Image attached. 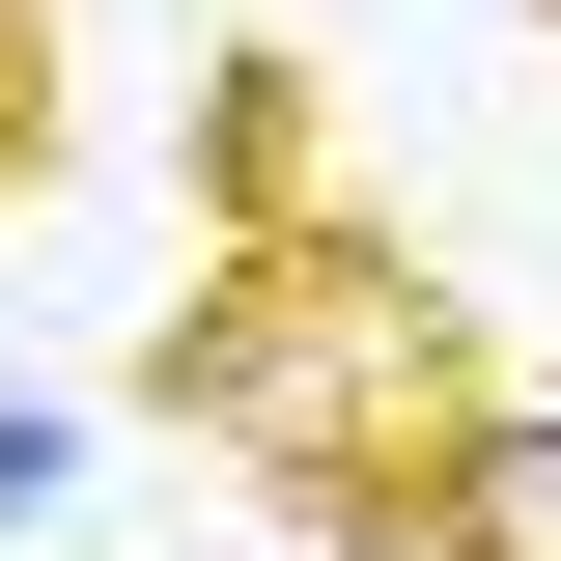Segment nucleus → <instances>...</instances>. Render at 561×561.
<instances>
[{
  "label": "nucleus",
  "mask_w": 561,
  "mask_h": 561,
  "mask_svg": "<svg viewBox=\"0 0 561 561\" xmlns=\"http://www.w3.org/2000/svg\"><path fill=\"white\" fill-rule=\"evenodd\" d=\"M140 421H169V449H225L253 505H309L337 561H393V534H421V478L478 449V309H449L393 225L309 197V225H253V253L140 337Z\"/></svg>",
  "instance_id": "obj_1"
},
{
  "label": "nucleus",
  "mask_w": 561,
  "mask_h": 561,
  "mask_svg": "<svg viewBox=\"0 0 561 561\" xmlns=\"http://www.w3.org/2000/svg\"><path fill=\"white\" fill-rule=\"evenodd\" d=\"M84 478H113V421L84 393H0V534H84Z\"/></svg>",
  "instance_id": "obj_4"
},
{
  "label": "nucleus",
  "mask_w": 561,
  "mask_h": 561,
  "mask_svg": "<svg viewBox=\"0 0 561 561\" xmlns=\"http://www.w3.org/2000/svg\"><path fill=\"white\" fill-rule=\"evenodd\" d=\"M393 561H561V393H478V449L421 478Z\"/></svg>",
  "instance_id": "obj_2"
},
{
  "label": "nucleus",
  "mask_w": 561,
  "mask_h": 561,
  "mask_svg": "<svg viewBox=\"0 0 561 561\" xmlns=\"http://www.w3.org/2000/svg\"><path fill=\"white\" fill-rule=\"evenodd\" d=\"M197 169H225V253H253V225H309V84L225 57V84H197Z\"/></svg>",
  "instance_id": "obj_3"
}]
</instances>
